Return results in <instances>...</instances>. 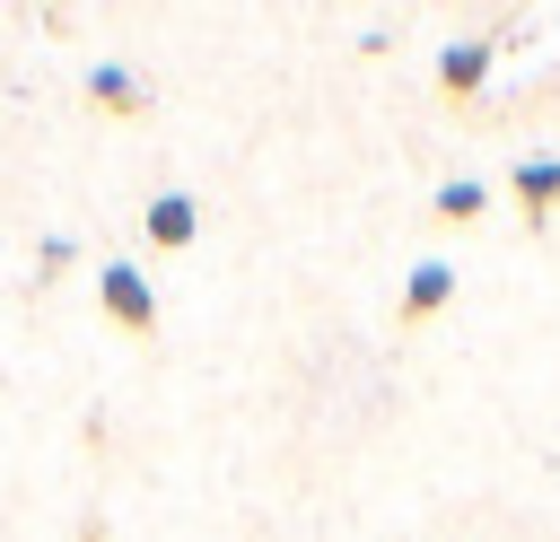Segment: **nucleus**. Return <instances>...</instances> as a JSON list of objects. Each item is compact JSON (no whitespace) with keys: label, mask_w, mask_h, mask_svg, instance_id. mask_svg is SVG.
<instances>
[{"label":"nucleus","mask_w":560,"mask_h":542,"mask_svg":"<svg viewBox=\"0 0 560 542\" xmlns=\"http://www.w3.org/2000/svg\"><path fill=\"white\" fill-rule=\"evenodd\" d=\"M105 297H114V306H122L131 323H149V288H140L131 271H114V280H105Z\"/></svg>","instance_id":"f257e3e1"}]
</instances>
